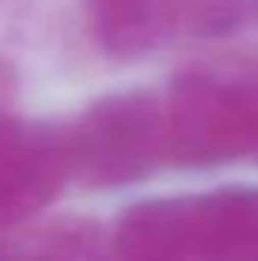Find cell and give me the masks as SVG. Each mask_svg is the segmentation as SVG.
Wrapping results in <instances>:
<instances>
[{
  "label": "cell",
  "mask_w": 258,
  "mask_h": 261,
  "mask_svg": "<svg viewBox=\"0 0 258 261\" xmlns=\"http://www.w3.org/2000/svg\"><path fill=\"white\" fill-rule=\"evenodd\" d=\"M249 12H252V15H258V0H249Z\"/></svg>",
  "instance_id": "obj_9"
},
{
  "label": "cell",
  "mask_w": 258,
  "mask_h": 261,
  "mask_svg": "<svg viewBox=\"0 0 258 261\" xmlns=\"http://www.w3.org/2000/svg\"><path fill=\"white\" fill-rule=\"evenodd\" d=\"M249 91H252V155L258 161V70H249Z\"/></svg>",
  "instance_id": "obj_8"
},
{
  "label": "cell",
  "mask_w": 258,
  "mask_h": 261,
  "mask_svg": "<svg viewBox=\"0 0 258 261\" xmlns=\"http://www.w3.org/2000/svg\"><path fill=\"white\" fill-rule=\"evenodd\" d=\"M249 15V0H186L183 37L219 40L243 24Z\"/></svg>",
  "instance_id": "obj_6"
},
{
  "label": "cell",
  "mask_w": 258,
  "mask_h": 261,
  "mask_svg": "<svg viewBox=\"0 0 258 261\" xmlns=\"http://www.w3.org/2000/svg\"><path fill=\"white\" fill-rule=\"evenodd\" d=\"M164 103L167 161L210 167L252 155L249 67H192L170 79Z\"/></svg>",
  "instance_id": "obj_2"
},
{
  "label": "cell",
  "mask_w": 258,
  "mask_h": 261,
  "mask_svg": "<svg viewBox=\"0 0 258 261\" xmlns=\"http://www.w3.org/2000/svg\"><path fill=\"white\" fill-rule=\"evenodd\" d=\"M73 173L70 128L28 125L0 155V228L46 206Z\"/></svg>",
  "instance_id": "obj_4"
},
{
  "label": "cell",
  "mask_w": 258,
  "mask_h": 261,
  "mask_svg": "<svg viewBox=\"0 0 258 261\" xmlns=\"http://www.w3.org/2000/svg\"><path fill=\"white\" fill-rule=\"evenodd\" d=\"M91 37L107 58L137 61L183 37L186 0H82Z\"/></svg>",
  "instance_id": "obj_5"
},
{
  "label": "cell",
  "mask_w": 258,
  "mask_h": 261,
  "mask_svg": "<svg viewBox=\"0 0 258 261\" xmlns=\"http://www.w3.org/2000/svg\"><path fill=\"white\" fill-rule=\"evenodd\" d=\"M24 128H28V125L18 122V119L6 110V97H0V155H3V152L21 137V134H24Z\"/></svg>",
  "instance_id": "obj_7"
},
{
  "label": "cell",
  "mask_w": 258,
  "mask_h": 261,
  "mask_svg": "<svg viewBox=\"0 0 258 261\" xmlns=\"http://www.w3.org/2000/svg\"><path fill=\"white\" fill-rule=\"evenodd\" d=\"M119 243L131 261L258 255V189L140 203L122 219Z\"/></svg>",
  "instance_id": "obj_1"
},
{
  "label": "cell",
  "mask_w": 258,
  "mask_h": 261,
  "mask_svg": "<svg viewBox=\"0 0 258 261\" xmlns=\"http://www.w3.org/2000/svg\"><path fill=\"white\" fill-rule=\"evenodd\" d=\"M73 173L91 186H125L167 161L164 103L146 88L104 94L70 125Z\"/></svg>",
  "instance_id": "obj_3"
}]
</instances>
